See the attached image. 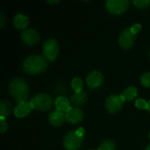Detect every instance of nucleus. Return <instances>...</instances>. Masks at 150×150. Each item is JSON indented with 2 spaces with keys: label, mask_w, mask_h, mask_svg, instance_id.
<instances>
[{
  "label": "nucleus",
  "mask_w": 150,
  "mask_h": 150,
  "mask_svg": "<svg viewBox=\"0 0 150 150\" xmlns=\"http://www.w3.org/2000/svg\"><path fill=\"white\" fill-rule=\"evenodd\" d=\"M8 90L11 96L14 98L18 104L26 102L29 95V87L24 79L19 77L13 78L9 83Z\"/></svg>",
  "instance_id": "nucleus-1"
},
{
  "label": "nucleus",
  "mask_w": 150,
  "mask_h": 150,
  "mask_svg": "<svg viewBox=\"0 0 150 150\" xmlns=\"http://www.w3.org/2000/svg\"><path fill=\"white\" fill-rule=\"evenodd\" d=\"M47 66L46 58L39 54L27 56L23 62V69L26 73L34 75L43 72Z\"/></svg>",
  "instance_id": "nucleus-2"
},
{
  "label": "nucleus",
  "mask_w": 150,
  "mask_h": 150,
  "mask_svg": "<svg viewBox=\"0 0 150 150\" xmlns=\"http://www.w3.org/2000/svg\"><path fill=\"white\" fill-rule=\"evenodd\" d=\"M33 108L37 111H47L51 108L53 99L51 96L47 93H39L33 97L31 99Z\"/></svg>",
  "instance_id": "nucleus-3"
},
{
  "label": "nucleus",
  "mask_w": 150,
  "mask_h": 150,
  "mask_svg": "<svg viewBox=\"0 0 150 150\" xmlns=\"http://www.w3.org/2000/svg\"><path fill=\"white\" fill-rule=\"evenodd\" d=\"M42 49H43V54L45 58L48 61H54L56 59L58 53H59L58 41L54 38L47 39L43 43Z\"/></svg>",
  "instance_id": "nucleus-4"
},
{
  "label": "nucleus",
  "mask_w": 150,
  "mask_h": 150,
  "mask_svg": "<svg viewBox=\"0 0 150 150\" xmlns=\"http://www.w3.org/2000/svg\"><path fill=\"white\" fill-rule=\"evenodd\" d=\"M83 141V137H80L76 131H69L63 138V146L67 150H77Z\"/></svg>",
  "instance_id": "nucleus-5"
},
{
  "label": "nucleus",
  "mask_w": 150,
  "mask_h": 150,
  "mask_svg": "<svg viewBox=\"0 0 150 150\" xmlns=\"http://www.w3.org/2000/svg\"><path fill=\"white\" fill-rule=\"evenodd\" d=\"M107 10L113 14H121L129 7L128 0H107L106 3Z\"/></svg>",
  "instance_id": "nucleus-6"
},
{
  "label": "nucleus",
  "mask_w": 150,
  "mask_h": 150,
  "mask_svg": "<svg viewBox=\"0 0 150 150\" xmlns=\"http://www.w3.org/2000/svg\"><path fill=\"white\" fill-rule=\"evenodd\" d=\"M135 40V34L132 33L130 27H126L119 37V44L125 49L130 48Z\"/></svg>",
  "instance_id": "nucleus-7"
},
{
  "label": "nucleus",
  "mask_w": 150,
  "mask_h": 150,
  "mask_svg": "<svg viewBox=\"0 0 150 150\" xmlns=\"http://www.w3.org/2000/svg\"><path fill=\"white\" fill-rule=\"evenodd\" d=\"M124 99L121 97V95H111L107 98L106 101H105V106L106 109L110 112H117L118 111H120L122 106H123V103H124Z\"/></svg>",
  "instance_id": "nucleus-8"
},
{
  "label": "nucleus",
  "mask_w": 150,
  "mask_h": 150,
  "mask_svg": "<svg viewBox=\"0 0 150 150\" xmlns=\"http://www.w3.org/2000/svg\"><path fill=\"white\" fill-rule=\"evenodd\" d=\"M104 81V76L103 74L98 70H92L91 71L86 78L87 84L91 89H96L99 87Z\"/></svg>",
  "instance_id": "nucleus-9"
},
{
  "label": "nucleus",
  "mask_w": 150,
  "mask_h": 150,
  "mask_svg": "<svg viewBox=\"0 0 150 150\" xmlns=\"http://www.w3.org/2000/svg\"><path fill=\"white\" fill-rule=\"evenodd\" d=\"M21 40L24 43L27 45H34L38 42L40 39L39 33L33 28L25 29L20 34Z\"/></svg>",
  "instance_id": "nucleus-10"
},
{
  "label": "nucleus",
  "mask_w": 150,
  "mask_h": 150,
  "mask_svg": "<svg viewBox=\"0 0 150 150\" xmlns=\"http://www.w3.org/2000/svg\"><path fill=\"white\" fill-rule=\"evenodd\" d=\"M83 118V113L82 110L78 107H71L67 112H65V119L68 122L71 124L79 123Z\"/></svg>",
  "instance_id": "nucleus-11"
},
{
  "label": "nucleus",
  "mask_w": 150,
  "mask_h": 150,
  "mask_svg": "<svg viewBox=\"0 0 150 150\" xmlns=\"http://www.w3.org/2000/svg\"><path fill=\"white\" fill-rule=\"evenodd\" d=\"M33 105L31 102H24L18 104L16 107L14 108V114L18 118H23L25 117L29 112L33 110Z\"/></svg>",
  "instance_id": "nucleus-12"
},
{
  "label": "nucleus",
  "mask_w": 150,
  "mask_h": 150,
  "mask_svg": "<svg viewBox=\"0 0 150 150\" xmlns=\"http://www.w3.org/2000/svg\"><path fill=\"white\" fill-rule=\"evenodd\" d=\"M48 120L52 126L59 127L64 122L66 119H65V114L62 112L55 110L50 112V114L48 115Z\"/></svg>",
  "instance_id": "nucleus-13"
},
{
  "label": "nucleus",
  "mask_w": 150,
  "mask_h": 150,
  "mask_svg": "<svg viewBox=\"0 0 150 150\" xmlns=\"http://www.w3.org/2000/svg\"><path fill=\"white\" fill-rule=\"evenodd\" d=\"M54 105H55L56 110L61 111L62 112H67L71 108L69 99L66 97H63V96L58 97L54 101Z\"/></svg>",
  "instance_id": "nucleus-14"
},
{
  "label": "nucleus",
  "mask_w": 150,
  "mask_h": 150,
  "mask_svg": "<svg viewBox=\"0 0 150 150\" xmlns=\"http://www.w3.org/2000/svg\"><path fill=\"white\" fill-rule=\"evenodd\" d=\"M13 25L18 29H25L28 25V17L23 13H18L13 18Z\"/></svg>",
  "instance_id": "nucleus-15"
},
{
  "label": "nucleus",
  "mask_w": 150,
  "mask_h": 150,
  "mask_svg": "<svg viewBox=\"0 0 150 150\" xmlns=\"http://www.w3.org/2000/svg\"><path fill=\"white\" fill-rule=\"evenodd\" d=\"M120 95L124 100H132L137 96V89L134 86H129Z\"/></svg>",
  "instance_id": "nucleus-16"
},
{
  "label": "nucleus",
  "mask_w": 150,
  "mask_h": 150,
  "mask_svg": "<svg viewBox=\"0 0 150 150\" xmlns=\"http://www.w3.org/2000/svg\"><path fill=\"white\" fill-rule=\"evenodd\" d=\"M71 100L74 104L77 105H83L86 100H87V95L85 92L81 91V92H76L72 95Z\"/></svg>",
  "instance_id": "nucleus-17"
},
{
  "label": "nucleus",
  "mask_w": 150,
  "mask_h": 150,
  "mask_svg": "<svg viewBox=\"0 0 150 150\" xmlns=\"http://www.w3.org/2000/svg\"><path fill=\"white\" fill-rule=\"evenodd\" d=\"M11 112V105L9 101L2 99L0 101V116L5 117L9 115Z\"/></svg>",
  "instance_id": "nucleus-18"
},
{
  "label": "nucleus",
  "mask_w": 150,
  "mask_h": 150,
  "mask_svg": "<svg viewBox=\"0 0 150 150\" xmlns=\"http://www.w3.org/2000/svg\"><path fill=\"white\" fill-rule=\"evenodd\" d=\"M116 144L112 140H105L101 142L98 150H115Z\"/></svg>",
  "instance_id": "nucleus-19"
},
{
  "label": "nucleus",
  "mask_w": 150,
  "mask_h": 150,
  "mask_svg": "<svg viewBox=\"0 0 150 150\" xmlns=\"http://www.w3.org/2000/svg\"><path fill=\"white\" fill-rule=\"evenodd\" d=\"M83 80L79 77H74L71 81V87L76 92H81L83 91Z\"/></svg>",
  "instance_id": "nucleus-20"
},
{
  "label": "nucleus",
  "mask_w": 150,
  "mask_h": 150,
  "mask_svg": "<svg viewBox=\"0 0 150 150\" xmlns=\"http://www.w3.org/2000/svg\"><path fill=\"white\" fill-rule=\"evenodd\" d=\"M141 83L146 87H150V72H146L141 76Z\"/></svg>",
  "instance_id": "nucleus-21"
},
{
  "label": "nucleus",
  "mask_w": 150,
  "mask_h": 150,
  "mask_svg": "<svg viewBox=\"0 0 150 150\" xmlns=\"http://www.w3.org/2000/svg\"><path fill=\"white\" fill-rule=\"evenodd\" d=\"M133 3L138 8H147L150 5V0H134Z\"/></svg>",
  "instance_id": "nucleus-22"
},
{
  "label": "nucleus",
  "mask_w": 150,
  "mask_h": 150,
  "mask_svg": "<svg viewBox=\"0 0 150 150\" xmlns=\"http://www.w3.org/2000/svg\"><path fill=\"white\" fill-rule=\"evenodd\" d=\"M135 105L139 109H148V102L143 98H138L135 100Z\"/></svg>",
  "instance_id": "nucleus-23"
},
{
  "label": "nucleus",
  "mask_w": 150,
  "mask_h": 150,
  "mask_svg": "<svg viewBox=\"0 0 150 150\" xmlns=\"http://www.w3.org/2000/svg\"><path fill=\"white\" fill-rule=\"evenodd\" d=\"M7 127H8V126H7L5 118L0 116V132H1V134H4L5 132V130H7Z\"/></svg>",
  "instance_id": "nucleus-24"
},
{
  "label": "nucleus",
  "mask_w": 150,
  "mask_h": 150,
  "mask_svg": "<svg viewBox=\"0 0 150 150\" xmlns=\"http://www.w3.org/2000/svg\"><path fill=\"white\" fill-rule=\"evenodd\" d=\"M130 29H131L132 33L135 34L136 33H138L139 31H141V29H142V25H141L139 23H135V24H134V25L130 27Z\"/></svg>",
  "instance_id": "nucleus-25"
},
{
  "label": "nucleus",
  "mask_w": 150,
  "mask_h": 150,
  "mask_svg": "<svg viewBox=\"0 0 150 150\" xmlns=\"http://www.w3.org/2000/svg\"><path fill=\"white\" fill-rule=\"evenodd\" d=\"M5 24V16L3 12L0 13V28H3V26Z\"/></svg>",
  "instance_id": "nucleus-26"
},
{
  "label": "nucleus",
  "mask_w": 150,
  "mask_h": 150,
  "mask_svg": "<svg viewBox=\"0 0 150 150\" xmlns=\"http://www.w3.org/2000/svg\"><path fill=\"white\" fill-rule=\"evenodd\" d=\"M76 134L80 136V137H83L84 136V133H85V130L83 127H79L77 130H76Z\"/></svg>",
  "instance_id": "nucleus-27"
},
{
  "label": "nucleus",
  "mask_w": 150,
  "mask_h": 150,
  "mask_svg": "<svg viewBox=\"0 0 150 150\" xmlns=\"http://www.w3.org/2000/svg\"><path fill=\"white\" fill-rule=\"evenodd\" d=\"M148 110L149 111V112H150V100L148 102Z\"/></svg>",
  "instance_id": "nucleus-28"
},
{
  "label": "nucleus",
  "mask_w": 150,
  "mask_h": 150,
  "mask_svg": "<svg viewBox=\"0 0 150 150\" xmlns=\"http://www.w3.org/2000/svg\"><path fill=\"white\" fill-rule=\"evenodd\" d=\"M145 150H150V145H149V146L145 149Z\"/></svg>",
  "instance_id": "nucleus-29"
},
{
  "label": "nucleus",
  "mask_w": 150,
  "mask_h": 150,
  "mask_svg": "<svg viewBox=\"0 0 150 150\" xmlns=\"http://www.w3.org/2000/svg\"><path fill=\"white\" fill-rule=\"evenodd\" d=\"M58 1H48V3H56Z\"/></svg>",
  "instance_id": "nucleus-30"
},
{
  "label": "nucleus",
  "mask_w": 150,
  "mask_h": 150,
  "mask_svg": "<svg viewBox=\"0 0 150 150\" xmlns=\"http://www.w3.org/2000/svg\"><path fill=\"white\" fill-rule=\"evenodd\" d=\"M89 150H95V149H89ZM97 150H98V149H97Z\"/></svg>",
  "instance_id": "nucleus-31"
},
{
  "label": "nucleus",
  "mask_w": 150,
  "mask_h": 150,
  "mask_svg": "<svg viewBox=\"0 0 150 150\" xmlns=\"http://www.w3.org/2000/svg\"><path fill=\"white\" fill-rule=\"evenodd\" d=\"M149 138H150V133H149Z\"/></svg>",
  "instance_id": "nucleus-32"
},
{
  "label": "nucleus",
  "mask_w": 150,
  "mask_h": 150,
  "mask_svg": "<svg viewBox=\"0 0 150 150\" xmlns=\"http://www.w3.org/2000/svg\"><path fill=\"white\" fill-rule=\"evenodd\" d=\"M149 54H150V53H149Z\"/></svg>",
  "instance_id": "nucleus-33"
}]
</instances>
